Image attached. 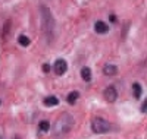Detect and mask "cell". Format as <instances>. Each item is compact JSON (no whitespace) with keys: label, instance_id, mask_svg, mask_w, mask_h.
<instances>
[{"label":"cell","instance_id":"obj_1","mask_svg":"<svg viewBox=\"0 0 147 139\" xmlns=\"http://www.w3.org/2000/svg\"><path fill=\"white\" fill-rule=\"evenodd\" d=\"M40 16H41V29L43 34L46 37L47 43L53 41V37H55V18L52 15L50 9L47 6L41 5L40 6Z\"/></svg>","mask_w":147,"mask_h":139},{"label":"cell","instance_id":"obj_2","mask_svg":"<svg viewBox=\"0 0 147 139\" xmlns=\"http://www.w3.org/2000/svg\"><path fill=\"white\" fill-rule=\"evenodd\" d=\"M74 126V117L71 114H68V113H65V114H62L55 123L53 126V135L55 136H63L66 135Z\"/></svg>","mask_w":147,"mask_h":139},{"label":"cell","instance_id":"obj_3","mask_svg":"<svg viewBox=\"0 0 147 139\" xmlns=\"http://www.w3.org/2000/svg\"><path fill=\"white\" fill-rule=\"evenodd\" d=\"M110 123L106 122L105 119L102 117H94L91 120V129L94 133H109L110 132Z\"/></svg>","mask_w":147,"mask_h":139},{"label":"cell","instance_id":"obj_4","mask_svg":"<svg viewBox=\"0 0 147 139\" xmlns=\"http://www.w3.org/2000/svg\"><path fill=\"white\" fill-rule=\"evenodd\" d=\"M66 70H68V63L63 59H57L55 61V72H56V75H65Z\"/></svg>","mask_w":147,"mask_h":139},{"label":"cell","instance_id":"obj_5","mask_svg":"<svg viewBox=\"0 0 147 139\" xmlns=\"http://www.w3.org/2000/svg\"><path fill=\"white\" fill-rule=\"evenodd\" d=\"M103 94H105L106 101H109V103H115L116 98H118V92H116V90H115L113 86H107Z\"/></svg>","mask_w":147,"mask_h":139},{"label":"cell","instance_id":"obj_6","mask_svg":"<svg viewBox=\"0 0 147 139\" xmlns=\"http://www.w3.org/2000/svg\"><path fill=\"white\" fill-rule=\"evenodd\" d=\"M94 31H96L97 34H106V32L109 31V25L105 23L103 21H97L96 25H94Z\"/></svg>","mask_w":147,"mask_h":139},{"label":"cell","instance_id":"obj_7","mask_svg":"<svg viewBox=\"0 0 147 139\" xmlns=\"http://www.w3.org/2000/svg\"><path fill=\"white\" fill-rule=\"evenodd\" d=\"M103 73L107 75V76H113V75L118 73V67H116L115 65H106V66L103 67Z\"/></svg>","mask_w":147,"mask_h":139},{"label":"cell","instance_id":"obj_8","mask_svg":"<svg viewBox=\"0 0 147 139\" xmlns=\"http://www.w3.org/2000/svg\"><path fill=\"white\" fill-rule=\"evenodd\" d=\"M57 104H59V100L53 95L44 98V106H47V107H53V106H57Z\"/></svg>","mask_w":147,"mask_h":139},{"label":"cell","instance_id":"obj_9","mask_svg":"<svg viewBox=\"0 0 147 139\" xmlns=\"http://www.w3.org/2000/svg\"><path fill=\"white\" fill-rule=\"evenodd\" d=\"M81 78L85 82H90L91 81V70H90V67H82L81 69Z\"/></svg>","mask_w":147,"mask_h":139},{"label":"cell","instance_id":"obj_10","mask_svg":"<svg viewBox=\"0 0 147 139\" xmlns=\"http://www.w3.org/2000/svg\"><path fill=\"white\" fill-rule=\"evenodd\" d=\"M78 97H80V94L77 92V91H74V92H69L68 94V103L71 104V106H74V104H75L77 103V100H78Z\"/></svg>","mask_w":147,"mask_h":139},{"label":"cell","instance_id":"obj_11","mask_svg":"<svg viewBox=\"0 0 147 139\" xmlns=\"http://www.w3.org/2000/svg\"><path fill=\"white\" fill-rule=\"evenodd\" d=\"M132 90H134V97H136V98H140V97H141L143 91H141L140 84H134V85H132Z\"/></svg>","mask_w":147,"mask_h":139},{"label":"cell","instance_id":"obj_12","mask_svg":"<svg viewBox=\"0 0 147 139\" xmlns=\"http://www.w3.org/2000/svg\"><path fill=\"white\" fill-rule=\"evenodd\" d=\"M18 43H19L22 47H27V45H30L31 41H30V38H28L27 35H21L19 38H18Z\"/></svg>","mask_w":147,"mask_h":139},{"label":"cell","instance_id":"obj_13","mask_svg":"<svg viewBox=\"0 0 147 139\" xmlns=\"http://www.w3.org/2000/svg\"><path fill=\"white\" fill-rule=\"evenodd\" d=\"M38 129H40L41 132H49V129H50V124H49V122L43 120V122H40V124H38Z\"/></svg>","mask_w":147,"mask_h":139},{"label":"cell","instance_id":"obj_14","mask_svg":"<svg viewBox=\"0 0 147 139\" xmlns=\"http://www.w3.org/2000/svg\"><path fill=\"white\" fill-rule=\"evenodd\" d=\"M141 111H143V113L147 111V101H146V100H144V103H143V106H141Z\"/></svg>","mask_w":147,"mask_h":139},{"label":"cell","instance_id":"obj_15","mask_svg":"<svg viewBox=\"0 0 147 139\" xmlns=\"http://www.w3.org/2000/svg\"><path fill=\"white\" fill-rule=\"evenodd\" d=\"M43 69H44V72H50V66H49V65H44Z\"/></svg>","mask_w":147,"mask_h":139},{"label":"cell","instance_id":"obj_16","mask_svg":"<svg viewBox=\"0 0 147 139\" xmlns=\"http://www.w3.org/2000/svg\"><path fill=\"white\" fill-rule=\"evenodd\" d=\"M0 139H2V138H0Z\"/></svg>","mask_w":147,"mask_h":139}]
</instances>
